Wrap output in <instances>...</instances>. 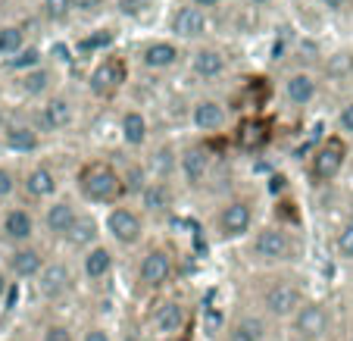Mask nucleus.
<instances>
[{
  "label": "nucleus",
  "mask_w": 353,
  "mask_h": 341,
  "mask_svg": "<svg viewBox=\"0 0 353 341\" xmlns=\"http://www.w3.org/2000/svg\"><path fill=\"white\" fill-rule=\"evenodd\" d=\"M247 257L250 263L260 269H269V273H279L288 263L297 260V238L288 226L281 222H269V226H260L250 232V241H247Z\"/></svg>",
  "instance_id": "f257e3e1"
},
{
  "label": "nucleus",
  "mask_w": 353,
  "mask_h": 341,
  "mask_svg": "<svg viewBox=\"0 0 353 341\" xmlns=\"http://www.w3.org/2000/svg\"><path fill=\"white\" fill-rule=\"evenodd\" d=\"M75 188H79L81 201L94 207H116L125 201L122 173L113 160H88L75 173Z\"/></svg>",
  "instance_id": "f03ea898"
},
{
  "label": "nucleus",
  "mask_w": 353,
  "mask_h": 341,
  "mask_svg": "<svg viewBox=\"0 0 353 341\" xmlns=\"http://www.w3.org/2000/svg\"><path fill=\"white\" fill-rule=\"evenodd\" d=\"M307 301V288L300 285V279L288 273H275L263 282L260 295H256V304L260 310L256 313L266 316L269 322H288Z\"/></svg>",
  "instance_id": "7ed1b4c3"
},
{
  "label": "nucleus",
  "mask_w": 353,
  "mask_h": 341,
  "mask_svg": "<svg viewBox=\"0 0 353 341\" xmlns=\"http://www.w3.org/2000/svg\"><path fill=\"white\" fill-rule=\"evenodd\" d=\"M254 226H256V201L247 197V194L225 197V201L216 207L213 220H210V232H213V238L222 241V244L250 238Z\"/></svg>",
  "instance_id": "20e7f679"
},
{
  "label": "nucleus",
  "mask_w": 353,
  "mask_h": 341,
  "mask_svg": "<svg viewBox=\"0 0 353 341\" xmlns=\"http://www.w3.org/2000/svg\"><path fill=\"white\" fill-rule=\"evenodd\" d=\"M175 269H179V254L169 244H150L138 257L134 285H138L141 295H160V291L169 288V282L175 279Z\"/></svg>",
  "instance_id": "39448f33"
},
{
  "label": "nucleus",
  "mask_w": 353,
  "mask_h": 341,
  "mask_svg": "<svg viewBox=\"0 0 353 341\" xmlns=\"http://www.w3.org/2000/svg\"><path fill=\"white\" fill-rule=\"evenodd\" d=\"M150 335L160 341H175L191 329V304L185 295H169L150 310Z\"/></svg>",
  "instance_id": "423d86ee"
},
{
  "label": "nucleus",
  "mask_w": 353,
  "mask_h": 341,
  "mask_svg": "<svg viewBox=\"0 0 353 341\" xmlns=\"http://www.w3.org/2000/svg\"><path fill=\"white\" fill-rule=\"evenodd\" d=\"M213 166H216V150L210 148L207 141L203 138L188 141L185 148L179 150V169H175V175L181 179V185L188 191H197V188H203L210 182Z\"/></svg>",
  "instance_id": "0eeeda50"
},
{
  "label": "nucleus",
  "mask_w": 353,
  "mask_h": 341,
  "mask_svg": "<svg viewBox=\"0 0 353 341\" xmlns=\"http://www.w3.org/2000/svg\"><path fill=\"white\" fill-rule=\"evenodd\" d=\"M347 157H350V148H347V141L341 135H328L316 144V150L310 154V182L313 185H328L341 175V169L347 166Z\"/></svg>",
  "instance_id": "6e6552de"
},
{
  "label": "nucleus",
  "mask_w": 353,
  "mask_h": 341,
  "mask_svg": "<svg viewBox=\"0 0 353 341\" xmlns=\"http://www.w3.org/2000/svg\"><path fill=\"white\" fill-rule=\"evenodd\" d=\"M103 228H107L113 244H119V248H138L147 235V220L132 204H116L103 216Z\"/></svg>",
  "instance_id": "1a4fd4ad"
},
{
  "label": "nucleus",
  "mask_w": 353,
  "mask_h": 341,
  "mask_svg": "<svg viewBox=\"0 0 353 341\" xmlns=\"http://www.w3.org/2000/svg\"><path fill=\"white\" fill-rule=\"evenodd\" d=\"M125 81H128V63L116 50H107V54L94 63L91 75H88V88H91V94L100 97V101L116 97L125 88Z\"/></svg>",
  "instance_id": "9d476101"
},
{
  "label": "nucleus",
  "mask_w": 353,
  "mask_h": 341,
  "mask_svg": "<svg viewBox=\"0 0 353 341\" xmlns=\"http://www.w3.org/2000/svg\"><path fill=\"white\" fill-rule=\"evenodd\" d=\"M75 282L79 279H75V269L69 266V260H63V257H47L44 269H41L38 279H34V288H38L41 301L60 304L75 291Z\"/></svg>",
  "instance_id": "9b49d317"
},
{
  "label": "nucleus",
  "mask_w": 353,
  "mask_h": 341,
  "mask_svg": "<svg viewBox=\"0 0 353 341\" xmlns=\"http://www.w3.org/2000/svg\"><path fill=\"white\" fill-rule=\"evenodd\" d=\"M332 329V313L322 301L307 298L303 307L288 320V341H322Z\"/></svg>",
  "instance_id": "f8f14e48"
},
{
  "label": "nucleus",
  "mask_w": 353,
  "mask_h": 341,
  "mask_svg": "<svg viewBox=\"0 0 353 341\" xmlns=\"http://www.w3.org/2000/svg\"><path fill=\"white\" fill-rule=\"evenodd\" d=\"M38 238V216L26 204H13L0 213V248H22Z\"/></svg>",
  "instance_id": "ddd939ff"
},
{
  "label": "nucleus",
  "mask_w": 353,
  "mask_h": 341,
  "mask_svg": "<svg viewBox=\"0 0 353 341\" xmlns=\"http://www.w3.org/2000/svg\"><path fill=\"white\" fill-rule=\"evenodd\" d=\"M79 204L72 201V197H60L57 194L54 201H47L44 210H41L38 216V232L47 235V241H66L69 228L75 226V220H79Z\"/></svg>",
  "instance_id": "4468645a"
},
{
  "label": "nucleus",
  "mask_w": 353,
  "mask_h": 341,
  "mask_svg": "<svg viewBox=\"0 0 353 341\" xmlns=\"http://www.w3.org/2000/svg\"><path fill=\"white\" fill-rule=\"evenodd\" d=\"M138 210L144 220H169L175 213V185L163 179H150L138 191Z\"/></svg>",
  "instance_id": "2eb2a0df"
},
{
  "label": "nucleus",
  "mask_w": 353,
  "mask_h": 341,
  "mask_svg": "<svg viewBox=\"0 0 353 341\" xmlns=\"http://www.w3.org/2000/svg\"><path fill=\"white\" fill-rule=\"evenodd\" d=\"M181 60H185V50L172 38H154L138 47V63L147 72H172L181 66Z\"/></svg>",
  "instance_id": "dca6fc26"
},
{
  "label": "nucleus",
  "mask_w": 353,
  "mask_h": 341,
  "mask_svg": "<svg viewBox=\"0 0 353 341\" xmlns=\"http://www.w3.org/2000/svg\"><path fill=\"white\" fill-rule=\"evenodd\" d=\"M19 191L26 194V201L32 204H47L60 194V173L50 163H34L22 173L19 179Z\"/></svg>",
  "instance_id": "f3484780"
},
{
  "label": "nucleus",
  "mask_w": 353,
  "mask_h": 341,
  "mask_svg": "<svg viewBox=\"0 0 353 341\" xmlns=\"http://www.w3.org/2000/svg\"><path fill=\"white\" fill-rule=\"evenodd\" d=\"M47 263V254L41 244H22V248H10L3 251V269L13 282H34L38 273L44 269Z\"/></svg>",
  "instance_id": "a211bd4d"
},
{
  "label": "nucleus",
  "mask_w": 353,
  "mask_h": 341,
  "mask_svg": "<svg viewBox=\"0 0 353 341\" xmlns=\"http://www.w3.org/2000/svg\"><path fill=\"white\" fill-rule=\"evenodd\" d=\"M75 116H79V110H75L72 97L63 91H54L50 97H44V104L38 110V128L41 132H54V135L66 132V128L75 126Z\"/></svg>",
  "instance_id": "6ab92c4d"
},
{
  "label": "nucleus",
  "mask_w": 353,
  "mask_h": 341,
  "mask_svg": "<svg viewBox=\"0 0 353 341\" xmlns=\"http://www.w3.org/2000/svg\"><path fill=\"white\" fill-rule=\"evenodd\" d=\"M169 32H172V41H203L210 32V13L191 7V3H179L169 16Z\"/></svg>",
  "instance_id": "aec40b11"
},
{
  "label": "nucleus",
  "mask_w": 353,
  "mask_h": 341,
  "mask_svg": "<svg viewBox=\"0 0 353 341\" xmlns=\"http://www.w3.org/2000/svg\"><path fill=\"white\" fill-rule=\"evenodd\" d=\"M57 81H60V72H57L54 66L41 63V66L26 69V72L16 75L13 88L26 97V101H44V97H50V94L57 91Z\"/></svg>",
  "instance_id": "412c9836"
},
{
  "label": "nucleus",
  "mask_w": 353,
  "mask_h": 341,
  "mask_svg": "<svg viewBox=\"0 0 353 341\" xmlns=\"http://www.w3.org/2000/svg\"><path fill=\"white\" fill-rule=\"evenodd\" d=\"M188 69L200 81H216L228 72V54L216 44H197L188 57Z\"/></svg>",
  "instance_id": "4be33fe9"
},
{
  "label": "nucleus",
  "mask_w": 353,
  "mask_h": 341,
  "mask_svg": "<svg viewBox=\"0 0 353 341\" xmlns=\"http://www.w3.org/2000/svg\"><path fill=\"white\" fill-rule=\"evenodd\" d=\"M225 126H228V110L222 101H216V97H197L191 104V128L200 132L203 138L225 132Z\"/></svg>",
  "instance_id": "5701e85b"
},
{
  "label": "nucleus",
  "mask_w": 353,
  "mask_h": 341,
  "mask_svg": "<svg viewBox=\"0 0 353 341\" xmlns=\"http://www.w3.org/2000/svg\"><path fill=\"white\" fill-rule=\"evenodd\" d=\"M269 338V320L260 316L256 310H244V313L232 316L222 326L216 341H266Z\"/></svg>",
  "instance_id": "b1692460"
},
{
  "label": "nucleus",
  "mask_w": 353,
  "mask_h": 341,
  "mask_svg": "<svg viewBox=\"0 0 353 341\" xmlns=\"http://www.w3.org/2000/svg\"><path fill=\"white\" fill-rule=\"evenodd\" d=\"M79 273L81 279L88 282V285H103V282L110 279V275L116 273V254L110 244H94V248H88L85 254H81L79 260Z\"/></svg>",
  "instance_id": "393cba45"
},
{
  "label": "nucleus",
  "mask_w": 353,
  "mask_h": 341,
  "mask_svg": "<svg viewBox=\"0 0 353 341\" xmlns=\"http://www.w3.org/2000/svg\"><path fill=\"white\" fill-rule=\"evenodd\" d=\"M281 91H285V101L291 104V107L303 110L319 97V75L310 72V69H294V72L285 75Z\"/></svg>",
  "instance_id": "a878e982"
},
{
  "label": "nucleus",
  "mask_w": 353,
  "mask_h": 341,
  "mask_svg": "<svg viewBox=\"0 0 353 341\" xmlns=\"http://www.w3.org/2000/svg\"><path fill=\"white\" fill-rule=\"evenodd\" d=\"M3 148L13 154H34L41 148V128L28 119H13L3 126Z\"/></svg>",
  "instance_id": "bb28decb"
},
{
  "label": "nucleus",
  "mask_w": 353,
  "mask_h": 341,
  "mask_svg": "<svg viewBox=\"0 0 353 341\" xmlns=\"http://www.w3.org/2000/svg\"><path fill=\"white\" fill-rule=\"evenodd\" d=\"M119 138L132 150L147 148V141H150V119H147L144 110H125L119 116Z\"/></svg>",
  "instance_id": "cd10ccee"
},
{
  "label": "nucleus",
  "mask_w": 353,
  "mask_h": 341,
  "mask_svg": "<svg viewBox=\"0 0 353 341\" xmlns=\"http://www.w3.org/2000/svg\"><path fill=\"white\" fill-rule=\"evenodd\" d=\"M100 232H103V226H100L97 216L81 210L79 220H75V226L69 228V235H66V241H63V244H69V248L79 251V254H85L88 248L100 244Z\"/></svg>",
  "instance_id": "c85d7f7f"
},
{
  "label": "nucleus",
  "mask_w": 353,
  "mask_h": 341,
  "mask_svg": "<svg viewBox=\"0 0 353 341\" xmlns=\"http://www.w3.org/2000/svg\"><path fill=\"white\" fill-rule=\"evenodd\" d=\"M144 169H147V175H150V179L172 182L175 179V169H179V148H175L172 141H163V144H157L154 154L147 157Z\"/></svg>",
  "instance_id": "c756f323"
},
{
  "label": "nucleus",
  "mask_w": 353,
  "mask_h": 341,
  "mask_svg": "<svg viewBox=\"0 0 353 341\" xmlns=\"http://www.w3.org/2000/svg\"><path fill=\"white\" fill-rule=\"evenodd\" d=\"M269 138H272V126H269L266 119H260V116L241 122L238 132H234V141H238L244 150H263L269 144Z\"/></svg>",
  "instance_id": "7c9ffc66"
},
{
  "label": "nucleus",
  "mask_w": 353,
  "mask_h": 341,
  "mask_svg": "<svg viewBox=\"0 0 353 341\" xmlns=\"http://www.w3.org/2000/svg\"><path fill=\"white\" fill-rule=\"evenodd\" d=\"M26 47H28L26 26H19V22H0V60L3 63L13 60Z\"/></svg>",
  "instance_id": "2f4dec72"
},
{
  "label": "nucleus",
  "mask_w": 353,
  "mask_h": 341,
  "mask_svg": "<svg viewBox=\"0 0 353 341\" xmlns=\"http://www.w3.org/2000/svg\"><path fill=\"white\" fill-rule=\"evenodd\" d=\"M325 75L328 79H350L353 75V50H334L325 60Z\"/></svg>",
  "instance_id": "473e14b6"
},
{
  "label": "nucleus",
  "mask_w": 353,
  "mask_h": 341,
  "mask_svg": "<svg viewBox=\"0 0 353 341\" xmlns=\"http://www.w3.org/2000/svg\"><path fill=\"white\" fill-rule=\"evenodd\" d=\"M113 7L119 16H125V19H144V16L154 13L157 0H113Z\"/></svg>",
  "instance_id": "72a5a7b5"
},
{
  "label": "nucleus",
  "mask_w": 353,
  "mask_h": 341,
  "mask_svg": "<svg viewBox=\"0 0 353 341\" xmlns=\"http://www.w3.org/2000/svg\"><path fill=\"white\" fill-rule=\"evenodd\" d=\"M41 341H79V335H75V329L69 326V322L63 320H47L44 326H41Z\"/></svg>",
  "instance_id": "f704fd0d"
},
{
  "label": "nucleus",
  "mask_w": 353,
  "mask_h": 341,
  "mask_svg": "<svg viewBox=\"0 0 353 341\" xmlns=\"http://www.w3.org/2000/svg\"><path fill=\"white\" fill-rule=\"evenodd\" d=\"M113 28H100V32H94V35H88V38H81L79 41V50H85V54H107V47L113 44Z\"/></svg>",
  "instance_id": "c9c22d12"
},
{
  "label": "nucleus",
  "mask_w": 353,
  "mask_h": 341,
  "mask_svg": "<svg viewBox=\"0 0 353 341\" xmlns=\"http://www.w3.org/2000/svg\"><path fill=\"white\" fill-rule=\"evenodd\" d=\"M334 254L344 263H353V216L334 232Z\"/></svg>",
  "instance_id": "e433bc0d"
},
{
  "label": "nucleus",
  "mask_w": 353,
  "mask_h": 341,
  "mask_svg": "<svg viewBox=\"0 0 353 341\" xmlns=\"http://www.w3.org/2000/svg\"><path fill=\"white\" fill-rule=\"evenodd\" d=\"M41 63H44V57H41V50L38 47H32L28 44L26 50H19V54L13 57V60H7V69L10 72H26V69H34V66H41Z\"/></svg>",
  "instance_id": "4c0bfd02"
},
{
  "label": "nucleus",
  "mask_w": 353,
  "mask_h": 341,
  "mask_svg": "<svg viewBox=\"0 0 353 341\" xmlns=\"http://www.w3.org/2000/svg\"><path fill=\"white\" fill-rule=\"evenodd\" d=\"M41 13L47 22L63 26V22L72 19V10H69V0H41Z\"/></svg>",
  "instance_id": "58836bf2"
},
{
  "label": "nucleus",
  "mask_w": 353,
  "mask_h": 341,
  "mask_svg": "<svg viewBox=\"0 0 353 341\" xmlns=\"http://www.w3.org/2000/svg\"><path fill=\"white\" fill-rule=\"evenodd\" d=\"M16 194H19V175H16L13 166H3V163H0V204L13 201Z\"/></svg>",
  "instance_id": "ea45409f"
},
{
  "label": "nucleus",
  "mask_w": 353,
  "mask_h": 341,
  "mask_svg": "<svg viewBox=\"0 0 353 341\" xmlns=\"http://www.w3.org/2000/svg\"><path fill=\"white\" fill-rule=\"evenodd\" d=\"M113 0H69V10H72V16H85V19H94V16H100L103 10L110 7Z\"/></svg>",
  "instance_id": "a19ab883"
},
{
  "label": "nucleus",
  "mask_w": 353,
  "mask_h": 341,
  "mask_svg": "<svg viewBox=\"0 0 353 341\" xmlns=\"http://www.w3.org/2000/svg\"><path fill=\"white\" fill-rule=\"evenodd\" d=\"M79 341H116V335L110 332L103 322H91V326H85V332H81Z\"/></svg>",
  "instance_id": "79ce46f5"
},
{
  "label": "nucleus",
  "mask_w": 353,
  "mask_h": 341,
  "mask_svg": "<svg viewBox=\"0 0 353 341\" xmlns=\"http://www.w3.org/2000/svg\"><path fill=\"white\" fill-rule=\"evenodd\" d=\"M338 128L344 135H353V101H347L344 107L338 110Z\"/></svg>",
  "instance_id": "37998d69"
},
{
  "label": "nucleus",
  "mask_w": 353,
  "mask_h": 341,
  "mask_svg": "<svg viewBox=\"0 0 353 341\" xmlns=\"http://www.w3.org/2000/svg\"><path fill=\"white\" fill-rule=\"evenodd\" d=\"M13 285H16V282L7 275V269L0 266V304H3V301H7V298H10V291H13Z\"/></svg>",
  "instance_id": "c03bdc74"
},
{
  "label": "nucleus",
  "mask_w": 353,
  "mask_h": 341,
  "mask_svg": "<svg viewBox=\"0 0 353 341\" xmlns=\"http://www.w3.org/2000/svg\"><path fill=\"white\" fill-rule=\"evenodd\" d=\"M188 3L197 7V10H203V13H213V10L222 7V0H188Z\"/></svg>",
  "instance_id": "a18cd8bd"
},
{
  "label": "nucleus",
  "mask_w": 353,
  "mask_h": 341,
  "mask_svg": "<svg viewBox=\"0 0 353 341\" xmlns=\"http://www.w3.org/2000/svg\"><path fill=\"white\" fill-rule=\"evenodd\" d=\"M319 3L328 10V13H344V10L350 7V0H319Z\"/></svg>",
  "instance_id": "49530a36"
},
{
  "label": "nucleus",
  "mask_w": 353,
  "mask_h": 341,
  "mask_svg": "<svg viewBox=\"0 0 353 341\" xmlns=\"http://www.w3.org/2000/svg\"><path fill=\"white\" fill-rule=\"evenodd\" d=\"M116 341H144V335H141V332H134V329H125V332H122Z\"/></svg>",
  "instance_id": "de8ad7c7"
},
{
  "label": "nucleus",
  "mask_w": 353,
  "mask_h": 341,
  "mask_svg": "<svg viewBox=\"0 0 353 341\" xmlns=\"http://www.w3.org/2000/svg\"><path fill=\"white\" fill-rule=\"evenodd\" d=\"M250 3H254V7H269L272 0H250Z\"/></svg>",
  "instance_id": "09e8293b"
},
{
  "label": "nucleus",
  "mask_w": 353,
  "mask_h": 341,
  "mask_svg": "<svg viewBox=\"0 0 353 341\" xmlns=\"http://www.w3.org/2000/svg\"><path fill=\"white\" fill-rule=\"evenodd\" d=\"M175 341H191V335H181V338H175Z\"/></svg>",
  "instance_id": "8fccbe9b"
},
{
  "label": "nucleus",
  "mask_w": 353,
  "mask_h": 341,
  "mask_svg": "<svg viewBox=\"0 0 353 341\" xmlns=\"http://www.w3.org/2000/svg\"><path fill=\"white\" fill-rule=\"evenodd\" d=\"M0 266H3V248H0Z\"/></svg>",
  "instance_id": "3c124183"
},
{
  "label": "nucleus",
  "mask_w": 353,
  "mask_h": 341,
  "mask_svg": "<svg viewBox=\"0 0 353 341\" xmlns=\"http://www.w3.org/2000/svg\"><path fill=\"white\" fill-rule=\"evenodd\" d=\"M26 341H41V338H38V335H32V338H26Z\"/></svg>",
  "instance_id": "603ef678"
},
{
  "label": "nucleus",
  "mask_w": 353,
  "mask_h": 341,
  "mask_svg": "<svg viewBox=\"0 0 353 341\" xmlns=\"http://www.w3.org/2000/svg\"><path fill=\"white\" fill-rule=\"evenodd\" d=\"M341 341H353V335H347V338H341Z\"/></svg>",
  "instance_id": "864d4df0"
},
{
  "label": "nucleus",
  "mask_w": 353,
  "mask_h": 341,
  "mask_svg": "<svg viewBox=\"0 0 353 341\" xmlns=\"http://www.w3.org/2000/svg\"><path fill=\"white\" fill-rule=\"evenodd\" d=\"M0 213H3V207H0Z\"/></svg>",
  "instance_id": "5fc2aeb1"
},
{
  "label": "nucleus",
  "mask_w": 353,
  "mask_h": 341,
  "mask_svg": "<svg viewBox=\"0 0 353 341\" xmlns=\"http://www.w3.org/2000/svg\"><path fill=\"white\" fill-rule=\"evenodd\" d=\"M350 3H353V0H350Z\"/></svg>",
  "instance_id": "6e6d98bb"
},
{
  "label": "nucleus",
  "mask_w": 353,
  "mask_h": 341,
  "mask_svg": "<svg viewBox=\"0 0 353 341\" xmlns=\"http://www.w3.org/2000/svg\"><path fill=\"white\" fill-rule=\"evenodd\" d=\"M350 304H353V301H350Z\"/></svg>",
  "instance_id": "4d7b16f0"
}]
</instances>
